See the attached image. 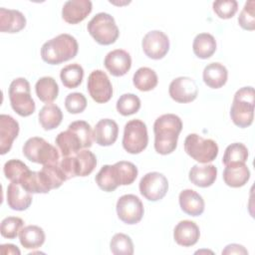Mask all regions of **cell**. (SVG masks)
<instances>
[{"label": "cell", "mask_w": 255, "mask_h": 255, "mask_svg": "<svg viewBox=\"0 0 255 255\" xmlns=\"http://www.w3.org/2000/svg\"><path fill=\"white\" fill-rule=\"evenodd\" d=\"M181 129L182 122L178 116L165 114L158 117L153 124L155 151L162 155L174 151Z\"/></svg>", "instance_id": "obj_1"}, {"label": "cell", "mask_w": 255, "mask_h": 255, "mask_svg": "<svg viewBox=\"0 0 255 255\" xmlns=\"http://www.w3.org/2000/svg\"><path fill=\"white\" fill-rule=\"evenodd\" d=\"M79 45L70 34H60L45 42L41 48L42 60L50 65H59L76 57Z\"/></svg>", "instance_id": "obj_2"}, {"label": "cell", "mask_w": 255, "mask_h": 255, "mask_svg": "<svg viewBox=\"0 0 255 255\" xmlns=\"http://www.w3.org/2000/svg\"><path fill=\"white\" fill-rule=\"evenodd\" d=\"M255 93L253 87L239 89L233 98L230 109V118L233 124L241 128H248L254 120Z\"/></svg>", "instance_id": "obj_3"}, {"label": "cell", "mask_w": 255, "mask_h": 255, "mask_svg": "<svg viewBox=\"0 0 255 255\" xmlns=\"http://www.w3.org/2000/svg\"><path fill=\"white\" fill-rule=\"evenodd\" d=\"M59 165L64 171L67 179L77 176H87L93 172L97 165L96 155L89 149H81L75 154L63 156Z\"/></svg>", "instance_id": "obj_4"}, {"label": "cell", "mask_w": 255, "mask_h": 255, "mask_svg": "<svg viewBox=\"0 0 255 255\" xmlns=\"http://www.w3.org/2000/svg\"><path fill=\"white\" fill-rule=\"evenodd\" d=\"M87 29L98 44L105 46L114 44L120 35L114 17L104 12L96 14L88 23Z\"/></svg>", "instance_id": "obj_5"}, {"label": "cell", "mask_w": 255, "mask_h": 255, "mask_svg": "<svg viewBox=\"0 0 255 255\" xmlns=\"http://www.w3.org/2000/svg\"><path fill=\"white\" fill-rule=\"evenodd\" d=\"M9 99L12 109L21 117L31 116L36 109L31 97L30 84L25 78L13 80L9 86Z\"/></svg>", "instance_id": "obj_6"}, {"label": "cell", "mask_w": 255, "mask_h": 255, "mask_svg": "<svg viewBox=\"0 0 255 255\" xmlns=\"http://www.w3.org/2000/svg\"><path fill=\"white\" fill-rule=\"evenodd\" d=\"M23 154L32 162L40 164L57 163L60 160L59 150L43 137L33 136L23 145Z\"/></svg>", "instance_id": "obj_7"}, {"label": "cell", "mask_w": 255, "mask_h": 255, "mask_svg": "<svg viewBox=\"0 0 255 255\" xmlns=\"http://www.w3.org/2000/svg\"><path fill=\"white\" fill-rule=\"evenodd\" d=\"M185 152L200 163L213 161L218 155V145L210 138H203L197 133H190L184 140Z\"/></svg>", "instance_id": "obj_8"}, {"label": "cell", "mask_w": 255, "mask_h": 255, "mask_svg": "<svg viewBox=\"0 0 255 255\" xmlns=\"http://www.w3.org/2000/svg\"><path fill=\"white\" fill-rule=\"evenodd\" d=\"M148 143L145 124L140 120H131L125 126L123 146L128 153L137 154L143 151Z\"/></svg>", "instance_id": "obj_9"}, {"label": "cell", "mask_w": 255, "mask_h": 255, "mask_svg": "<svg viewBox=\"0 0 255 255\" xmlns=\"http://www.w3.org/2000/svg\"><path fill=\"white\" fill-rule=\"evenodd\" d=\"M168 190L167 178L157 171L144 174L139 181L140 194L149 201L162 199Z\"/></svg>", "instance_id": "obj_10"}, {"label": "cell", "mask_w": 255, "mask_h": 255, "mask_svg": "<svg viewBox=\"0 0 255 255\" xmlns=\"http://www.w3.org/2000/svg\"><path fill=\"white\" fill-rule=\"evenodd\" d=\"M118 217L126 224L138 223L144 213V208L141 200L134 194H125L117 201Z\"/></svg>", "instance_id": "obj_11"}, {"label": "cell", "mask_w": 255, "mask_h": 255, "mask_svg": "<svg viewBox=\"0 0 255 255\" xmlns=\"http://www.w3.org/2000/svg\"><path fill=\"white\" fill-rule=\"evenodd\" d=\"M91 98L99 104L107 103L113 96V86L108 75L102 70L93 71L87 83Z\"/></svg>", "instance_id": "obj_12"}, {"label": "cell", "mask_w": 255, "mask_h": 255, "mask_svg": "<svg viewBox=\"0 0 255 255\" xmlns=\"http://www.w3.org/2000/svg\"><path fill=\"white\" fill-rule=\"evenodd\" d=\"M143 53L150 59H162L169 50L168 37L159 30H153L145 34L141 42Z\"/></svg>", "instance_id": "obj_13"}, {"label": "cell", "mask_w": 255, "mask_h": 255, "mask_svg": "<svg viewBox=\"0 0 255 255\" xmlns=\"http://www.w3.org/2000/svg\"><path fill=\"white\" fill-rule=\"evenodd\" d=\"M168 93L173 101L180 104H187L197 98L198 88L193 79L189 77H178L171 81Z\"/></svg>", "instance_id": "obj_14"}, {"label": "cell", "mask_w": 255, "mask_h": 255, "mask_svg": "<svg viewBox=\"0 0 255 255\" xmlns=\"http://www.w3.org/2000/svg\"><path fill=\"white\" fill-rule=\"evenodd\" d=\"M92 9L90 0H69L62 8V18L69 24H78L88 17Z\"/></svg>", "instance_id": "obj_15"}, {"label": "cell", "mask_w": 255, "mask_h": 255, "mask_svg": "<svg viewBox=\"0 0 255 255\" xmlns=\"http://www.w3.org/2000/svg\"><path fill=\"white\" fill-rule=\"evenodd\" d=\"M104 64L111 75L122 77L129 71L131 67V58L127 51L116 49L107 54Z\"/></svg>", "instance_id": "obj_16"}, {"label": "cell", "mask_w": 255, "mask_h": 255, "mask_svg": "<svg viewBox=\"0 0 255 255\" xmlns=\"http://www.w3.org/2000/svg\"><path fill=\"white\" fill-rule=\"evenodd\" d=\"M19 133L18 122L9 115L0 116V153H7Z\"/></svg>", "instance_id": "obj_17"}, {"label": "cell", "mask_w": 255, "mask_h": 255, "mask_svg": "<svg viewBox=\"0 0 255 255\" xmlns=\"http://www.w3.org/2000/svg\"><path fill=\"white\" fill-rule=\"evenodd\" d=\"M94 140L101 146H109L116 142L119 135V126L111 119L99 121L94 128Z\"/></svg>", "instance_id": "obj_18"}, {"label": "cell", "mask_w": 255, "mask_h": 255, "mask_svg": "<svg viewBox=\"0 0 255 255\" xmlns=\"http://www.w3.org/2000/svg\"><path fill=\"white\" fill-rule=\"evenodd\" d=\"M200 236L199 227L190 220H182L177 223L173 230L174 241L183 247H189L197 243Z\"/></svg>", "instance_id": "obj_19"}, {"label": "cell", "mask_w": 255, "mask_h": 255, "mask_svg": "<svg viewBox=\"0 0 255 255\" xmlns=\"http://www.w3.org/2000/svg\"><path fill=\"white\" fill-rule=\"evenodd\" d=\"M6 199L8 206L17 211H23L29 208L32 203V193L24 189L21 184L11 182L7 187Z\"/></svg>", "instance_id": "obj_20"}, {"label": "cell", "mask_w": 255, "mask_h": 255, "mask_svg": "<svg viewBox=\"0 0 255 255\" xmlns=\"http://www.w3.org/2000/svg\"><path fill=\"white\" fill-rule=\"evenodd\" d=\"M181 210L190 216H199L203 213L205 203L202 196L192 189H184L178 196Z\"/></svg>", "instance_id": "obj_21"}, {"label": "cell", "mask_w": 255, "mask_h": 255, "mask_svg": "<svg viewBox=\"0 0 255 255\" xmlns=\"http://www.w3.org/2000/svg\"><path fill=\"white\" fill-rule=\"evenodd\" d=\"M26 26V18L18 10L0 8V30L3 33H18Z\"/></svg>", "instance_id": "obj_22"}, {"label": "cell", "mask_w": 255, "mask_h": 255, "mask_svg": "<svg viewBox=\"0 0 255 255\" xmlns=\"http://www.w3.org/2000/svg\"><path fill=\"white\" fill-rule=\"evenodd\" d=\"M55 142L63 156L75 154L84 148L80 136L70 128H68L67 130L61 131L56 136Z\"/></svg>", "instance_id": "obj_23"}, {"label": "cell", "mask_w": 255, "mask_h": 255, "mask_svg": "<svg viewBox=\"0 0 255 255\" xmlns=\"http://www.w3.org/2000/svg\"><path fill=\"white\" fill-rule=\"evenodd\" d=\"M191 183L198 187L211 186L217 177V168L213 164L193 165L188 174Z\"/></svg>", "instance_id": "obj_24"}, {"label": "cell", "mask_w": 255, "mask_h": 255, "mask_svg": "<svg viewBox=\"0 0 255 255\" xmlns=\"http://www.w3.org/2000/svg\"><path fill=\"white\" fill-rule=\"evenodd\" d=\"M202 77L203 82L209 88L219 89L226 84L228 78V71L224 65L214 62L205 66Z\"/></svg>", "instance_id": "obj_25"}, {"label": "cell", "mask_w": 255, "mask_h": 255, "mask_svg": "<svg viewBox=\"0 0 255 255\" xmlns=\"http://www.w3.org/2000/svg\"><path fill=\"white\" fill-rule=\"evenodd\" d=\"M250 178V170L245 163L227 165L223 171V180L230 187H241Z\"/></svg>", "instance_id": "obj_26"}, {"label": "cell", "mask_w": 255, "mask_h": 255, "mask_svg": "<svg viewBox=\"0 0 255 255\" xmlns=\"http://www.w3.org/2000/svg\"><path fill=\"white\" fill-rule=\"evenodd\" d=\"M45 232L37 225H28L21 229L19 240L21 245L26 249H37L45 242Z\"/></svg>", "instance_id": "obj_27"}, {"label": "cell", "mask_w": 255, "mask_h": 255, "mask_svg": "<svg viewBox=\"0 0 255 255\" xmlns=\"http://www.w3.org/2000/svg\"><path fill=\"white\" fill-rule=\"evenodd\" d=\"M39 123L45 130H51L60 126L63 120L61 109L54 104L45 105L39 112Z\"/></svg>", "instance_id": "obj_28"}, {"label": "cell", "mask_w": 255, "mask_h": 255, "mask_svg": "<svg viewBox=\"0 0 255 255\" xmlns=\"http://www.w3.org/2000/svg\"><path fill=\"white\" fill-rule=\"evenodd\" d=\"M192 50L197 58L208 59L216 51V41L211 34L200 33L193 40Z\"/></svg>", "instance_id": "obj_29"}, {"label": "cell", "mask_w": 255, "mask_h": 255, "mask_svg": "<svg viewBox=\"0 0 255 255\" xmlns=\"http://www.w3.org/2000/svg\"><path fill=\"white\" fill-rule=\"evenodd\" d=\"M35 91L40 101L46 104H51L58 97L59 86L54 78L42 77L37 81Z\"/></svg>", "instance_id": "obj_30"}, {"label": "cell", "mask_w": 255, "mask_h": 255, "mask_svg": "<svg viewBox=\"0 0 255 255\" xmlns=\"http://www.w3.org/2000/svg\"><path fill=\"white\" fill-rule=\"evenodd\" d=\"M114 175L117 183L120 185L131 184L137 176V167L130 161L121 160L113 164Z\"/></svg>", "instance_id": "obj_31"}, {"label": "cell", "mask_w": 255, "mask_h": 255, "mask_svg": "<svg viewBox=\"0 0 255 255\" xmlns=\"http://www.w3.org/2000/svg\"><path fill=\"white\" fill-rule=\"evenodd\" d=\"M132 83L137 90L141 92H148L156 87L158 79L156 73L152 69L141 67L134 73Z\"/></svg>", "instance_id": "obj_32"}, {"label": "cell", "mask_w": 255, "mask_h": 255, "mask_svg": "<svg viewBox=\"0 0 255 255\" xmlns=\"http://www.w3.org/2000/svg\"><path fill=\"white\" fill-rule=\"evenodd\" d=\"M20 184L30 193H48L51 190L40 171L29 170Z\"/></svg>", "instance_id": "obj_33"}, {"label": "cell", "mask_w": 255, "mask_h": 255, "mask_svg": "<svg viewBox=\"0 0 255 255\" xmlns=\"http://www.w3.org/2000/svg\"><path fill=\"white\" fill-rule=\"evenodd\" d=\"M60 78L66 88L75 89L80 86L83 81L84 69L77 63L67 65L61 70Z\"/></svg>", "instance_id": "obj_34"}, {"label": "cell", "mask_w": 255, "mask_h": 255, "mask_svg": "<svg viewBox=\"0 0 255 255\" xmlns=\"http://www.w3.org/2000/svg\"><path fill=\"white\" fill-rule=\"evenodd\" d=\"M248 158V148L241 142H234L229 144L222 158V163L227 165L245 163Z\"/></svg>", "instance_id": "obj_35"}, {"label": "cell", "mask_w": 255, "mask_h": 255, "mask_svg": "<svg viewBox=\"0 0 255 255\" xmlns=\"http://www.w3.org/2000/svg\"><path fill=\"white\" fill-rule=\"evenodd\" d=\"M40 172L42 173L50 189L59 188L64 183V181L67 180V177L60 167L59 162L43 165Z\"/></svg>", "instance_id": "obj_36"}, {"label": "cell", "mask_w": 255, "mask_h": 255, "mask_svg": "<svg viewBox=\"0 0 255 255\" xmlns=\"http://www.w3.org/2000/svg\"><path fill=\"white\" fill-rule=\"evenodd\" d=\"M29 167L19 159H10L6 161L3 166L5 177L11 182L19 184L23 177L29 172Z\"/></svg>", "instance_id": "obj_37"}, {"label": "cell", "mask_w": 255, "mask_h": 255, "mask_svg": "<svg viewBox=\"0 0 255 255\" xmlns=\"http://www.w3.org/2000/svg\"><path fill=\"white\" fill-rule=\"evenodd\" d=\"M110 249L115 255H132L133 243L127 234L117 233L111 239Z\"/></svg>", "instance_id": "obj_38"}, {"label": "cell", "mask_w": 255, "mask_h": 255, "mask_svg": "<svg viewBox=\"0 0 255 255\" xmlns=\"http://www.w3.org/2000/svg\"><path fill=\"white\" fill-rule=\"evenodd\" d=\"M96 183L98 186L107 192H112L116 190L119 186V184L116 181L113 165L106 164L102 166V168L99 170V172L96 175Z\"/></svg>", "instance_id": "obj_39"}, {"label": "cell", "mask_w": 255, "mask_h": 255, "mask_svg": "<svg viewBox=\"0 0 255 255\" xmlns=\"http://www.w3.org/2000/svg\"><path fill=\"white\" fill-rule=\"evenodd\" d=\"M140 109V100L134 94H124L117 102V111L122 116H130Z\"/></svg>", "instance_id": "obj_40"}, {"label": "cell", "mask_w": 255, "mask_h": 255, "mask_svg": "<svg viewBox=\"0 0 255 255\" xmlns=\"http://www.w3.org/2000/svg\"><path fill=\"white\" fill-rule=\"evenodd\" d=\"M24 221L20 217L8 216L1 222L0 232L1 235L8 239H14L18 236L21 229L23 228Z\"/></svg>", "instance_id": "obj_41"}, {"label": "cell", "mask_w": 255, "mask_h": 255, "mask_svg": "<svg viewBox=\"0 0 255 255\" xmlns=\"http://www.w3.org/2000/svg\"><path fill=\"white\" fill-rule=\"evenodd\" d=\"M68 128H72L77 132L83 142L84 148H89L92 146L94 140V132L90 124L85 121H76L71 123Z\"/></svg>", "instance_id": "obj_42"}, {"label": "cell", "mask_w": 255, "mask_h": 255, "mask_svg": "<svg viewBox=\"0 0 255 255\" xmlns=\"http://www.w3.org/2000/svg\"><path fill=\"white\" fill-rule=\"evenodd\" d=\"M212 7L214 13L220 19H230L236 14L238 3L235 0H218L213 2Z\"/></svg>", "instance_id": "obj_43"}, {"label": "cell", "mask_w": 255, "mask_h": 255, "mask_svg": "<svg viewBox=\"0 0 255 255\" xmlns=\"http://www.w3.org/2000/svg\"><path fill=\"white\" fill-rule=\"evenodd\" d=\"M255 2L253 0L247 1L238 16V23L244 30L253 31L255 29Z\"/></svg>", "instance_id": "obj_44"}, {"label": "cell", "mask_w": 255, "mask_h": 255, "mask_svg": "<svg viewBox=\"0 0 255 255\" xmlns=\"http://www.w3.org/2000/svg\"><path fill=\"white\" fill-rule=\"evenodd\" d=\"M66 110L70 114H80L87 108V99L82 93H71L65 99Z\"/></svg>", "instance_id": "obj_45"}, {"label": "cell", "mask_w": 255, "mask_h": 255, "mask_svg": "<svg viewBox=\"0 0 255 255\" xmlns=\"http://www.w3.org/2000/svg\"><path fill=\"white\" fill-rule=\"evenodd\" d=\"M222 254H239V255H246L248 254L247 249H245L244 246L232 243L225 246V248L222 250Z\"/></svg>", "instance_id": "obj_46"}, {"label": "cell", "mask_w": 255, "mask_h": 255, "mask_svg": "<svg viewBox=\"0 0 255 255\" xmlns=\"http://www.w3.org/2000/svg\"><path fill=\"white\" fill-rule=\"evenodd\" d=\"M0 252H1V254H4V255H6V254L20 255L21 254L18 247L13 244H2L0 246Z\"/></svg>", "instance_id": "obj_47"}]
</instances>
